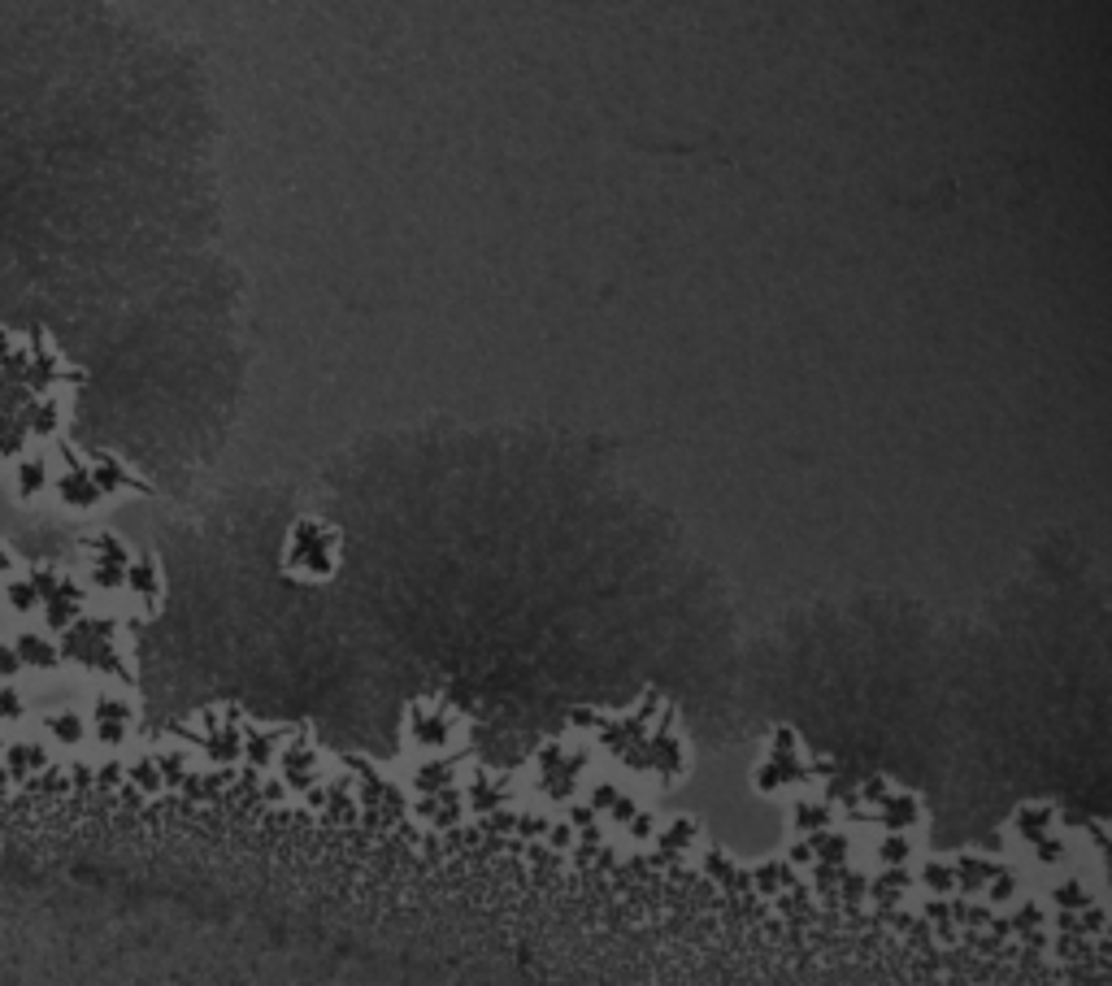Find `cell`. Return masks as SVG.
<instances>
[{"mask_svg": "<svg viewBox=\"0 0 1112 986\" xmlns=\"http://www.w3.org/2000/svg\"><path fill=\"white\" fill-rule=\"evenodd\" d=\"M14 652H18V661H22V665H36V669H44V665H53V661H57V656H53V644H48V639H39V635H22Z\"/></svg>", "mask_w": 1112, "mask_h": 986, "instance_id": "obj_1", "label": "cell"}, {"mask_svg": "<svg viewBox=\"0 0 1112 986\" xmlns=\"http://www.w3.org/2000/svg\"><path fill=\"white\" fill-rule=\"evenodd\" d=\"M44 765V752L39 748H31V743H22V748H9V773L14 778H22V773H31Z\"/></svg>", "mask_w": 1112, "mask_h": 986, "instance_id": "obj_2", "label": "cell"}, {"mask_svg": "<svg viewBox=\"0 0 1112 986\" xmlns=\"http://www.w3.org/2000/svg\"><path fill=\"white\" fill-rule=\"evenodd\" d=\"M39 487H44V461H26L18 469V496H36Z\"/></svg>", "mask_w": 1112, "mask_h": 986, "instance_id": "obj_3", "label": "cell"}, {"mask_svg": "<svg viewBox=\"0 0 1112 986\" xmlns=\"http://www.w3.org/2000/svg\"><path fill=\"white\" fill-rule=\"evenodd\" d=\"M5 595H9V604H14L18 613L36 609V582H9V592Z\"/></svg>", "mask_w": 1112, "mask_h": 986, "instance_id": "obj_4", "label": "cell"}, {"mask_svg": "<svg viewBox=\"0 0 1112 986\" xmlns=\"http://www.w3.org/2000/svg\"><path fill=\"white\" fill-rule=\"evenodd\" d=\"M18 665H22V661H18V652H14V647H5V644H0V678H9V674H18Z\"/></svg>", "mask_w": 1112, "mask_h": 986, "instance_id": "obj_5", "label": "cell"}, {"mask_svg": "<svg viewBox=\"0 0 1112 986\" xmlns=\"http://www.w3.org/2000/svg\"><path fill=\"white\" fill-rule=\"evenodd\" d=\"M0 713L5 718H14V713H22V704L14 699V691H0Z\"/></svg>", "mask_w": 1112, "mask_h": 986, "instance_id": "obj_6", "label": "cell"}, {"mask_svg": "<svg viewBox=\"0 0 1112 986\" xmlns=\"http://www.w3.org/2000/svg\"><path fill=\"white\" fill-rule=\"evenodd\" d=\"M53 730H57L61 739H79V726H74V718H57Z\"/></svg>", "mask_w": 1112, "mask_h": 986, "instance_id": "obj_7", "label": "cell"}, {"mask_svg": "<svg viewBox=\"0 0 1112 986\" xmlns=\"http://www.w3.org/2000/svg\"><path fill=\"white\" fill-rule=\"evenodd\" d=\"M5 352H9V335H0V357H5Z\"/></svg>", "mask_w": 1112, "mask_h": 986, "instance_id": "obj_8", "label": "cell"}, {"mask_svg": "<svg viewBox=\"0 0 1112 986\" xmlns=\"http://www.w3.org/2000/svg\"><path fill=\"white\" fill-rule=\"evenodd\" d=\"M5 565H9V556H5V552H0V570H5Z\"/></svg>", "mask_w": 1112, "mask_h": 986, "instance_id": "obj_9", "label": "cell"}]
</instances>
